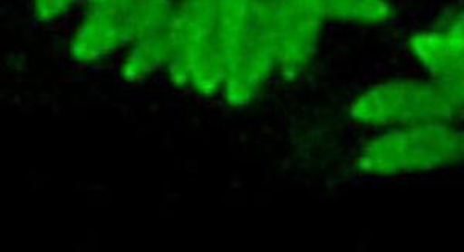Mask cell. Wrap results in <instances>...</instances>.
<instances>
[{
  "label": "cell",
  "instance_id": "cell-1",
  "mask_svg": "<svg viewBox=\"0 0 464 252\" xmlns=\"http://www.w3.org/2000/svg\"><path fill=\"white\" fill-rule=\"evenodd\" d=\"M227 76L222 95L232 107L248 105L277 70L265 0H218Z\"/></svg>",
  "mask_w": 464,
  "mask_h": 252
},
{
  "label": "cell",
  "instance_id": "cell-2",
  "mask_svg": "<svg viewBox=\"0 0 464 252\" xmlns=\"http://www.w3.org/2000/svg\"><path fill=\"white\" fill-rule=\"evenodd\" d=\"M170 76L197 95L223 92L227 65L218 26V0H179L169 19Z\"/></svg>",
  "mask_w": 464,
  "mask_h": 252
},
{
  "label": "cell",
  "instance_id": "cell-3",
  "mask_svg": "<svg viewBox=\"0 0 464 252\" xmlns=\"http://www.w3.org/2000/svg\"><path fill=\"white\" fill-rule=\"evenodd\" d=\"M464 163V129L452 122L396 127L361 149L358 166L373 177L422 174Z\"/></svg>",
  "mask_w": 464,
  "mask_h": 252
},
{
  "label": "cell",
  "instance_id": "cell-4",
  "mask_svg": "<svg viewBox=\"0 0 464 252\" xmlns=\"http://www.w3.org/2000/svg\"><path fill=\"white\" fill-rule=\"evenodd\" d=\"M89 10L70 44L72 58L92 63L130 47L140 37L168 21L172 0H89Z\"/></svg>",
  "mask_w": 464,
  "mask_h": 252
},
{
  "label": "cell",
  "instance_id": "cell-5",
  "mask_svg": "<svg viewBox=\"0 0 464 252\" xmlns=\"http://www.w3.org/2000/svg\"><path fill=\"white\" fill-rule=\"evenodd\" d=\"M350 116L361 126H420L455 122L464 116L433 79H395L370 87L356 98Z\"/></svg>",
  "mask_w": 464,
  "mask_h": 252
},
{
  "label": "cell",
  "instance_id": "cell-6",
  "mask_svg": "<svg viewBox=\"0 0 464 252\" xmlns=\"http://www.w3.org/2000/svg\"><path fill=\"white\" fill-rule=\"evenodd\" d=\"M265 6L277 72L285 79L299 78L312 63L325 21L306 0H265Z\"/></svg>",
  "mask_w": 464,
  "mask_h": 252
},
{
  "label": "cell",
  "instance_id": "cell-7",
  "mask_svg": "<svg viewBox=\"0 0 464 252\" xmlns=\"http://www.w3.org/2000/svg\"><path fill=\"white\" fill-rule=\"evenodd\" d=\"M409 50L464 116V45L438 28L413 34Z\"/></svg>",
  "mask_w": 464,
  "mask_h": 252
},
{
  "label": "cell",
  "instance_id": "cell-8",
  "mask_svg": "<svg viewBox=\"0 0 464 252\" xmlns=\"http://www.w3.org/2000/svg\"><path fill=\"white\" fill-rule=\"evenodd\" d=\"M169 19L155 26L129 47L121 69L122 76L127 81H141L168 67L170 59Z\"/></svg>",
  "mask_w": 464,
  "mask_h": 252
},
{
  "label": "cell",
  "instance_id": "cell-9",
  "mask_svg": "<svg viewBox=\"0 0 464 252\" xmlns=\"http://www.w3.org/2000/svg\"><path fill=\"white\" fill-rule=\"evenodd\" d=\"M324 21L350 22L378 25L391 16L385 0H306Z\"/></svg>",
  "mask_w": 464,
  "mask_h": 252
},
{
  "label": "cell",
  "instance_id": "cell-10",
  "mask_svg": "<svg viewBox=\"0 0 464 252\" xmlns=\"http://www.w3.org/2000/svg\"><path fill=\"white\" fill-rule=\"evenodd\" d=\"M81 0H33L34 16L43 22L54 21Z\"/></svg>",
  "mask_w": 464,
  "mask_h": 252
},
{
  "label": "cell",
  "instance_id": "cell-11",
  "mask_svg": "<svg viewBox=\"0 0 464 252\" xmlns=\"http://www.w3.org/2000/svg\"><path fill=\"white\" fill-rule=\"evenodd\" d=\"M443 30L454 41L464 45V8L452 17V21L449 22L448 25L443 26Z\"/></svg>",
  "mask_w": 464,
  "mask_h": 252
}]
</instances>
